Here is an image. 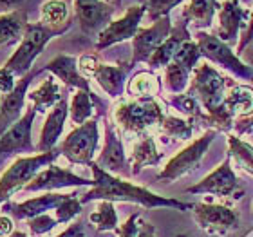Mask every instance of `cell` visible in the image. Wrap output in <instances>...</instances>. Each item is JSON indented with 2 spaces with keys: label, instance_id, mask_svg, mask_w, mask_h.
Returning a JSON list of instances; mask_svg holds the SVG:
<instances>
[{
  "label": "cell",
  "instance_id": "25",
  "mask_svg": "<svg viewBox=\"0 0 253 237\" xmlns=\"http://www.w3.org/2000/svg\"><path fill=\"white\" fill-rule=\"evenodd\" d=\"M163 159V152H159L156 147V142L150 134H141L137 143L132 148L130 154V172L132 176H137L145 167H156Z\"/></svg>",
  "mask_w": 253,
  "mask_h": 237
},
{
  "label": "cell",
  "instance_id": "20",
  "mask_svg": "<svg viewBox=\"0 0 253 237\" xmlns=\"http://www.w3.org/2000/svg\"><path fill=\"white\" fill-rule=\"evenodd\" d=\"M96 165L101 167L105 172H111V174L125 172L128 167L122 138L118 134L116 125L109 120L105 121V147L96 159Z\"/></svg>",
  "mask_w": 253,
  "mask_h": 237
},
{
  "label": "cell",
  "instance_id": "32",
  "mask_svg": "<svg viewBox=\"0 0 253 237\" xmlns=\"http://www.w3.org/2000/svg\"><path fill=\"white\" fill-rule=\"evenodd\" d=\"M192 73L188 67H185L181 62L172 60V62L165 67V87L172 93V95H183L188 89V82L192 78Z\"/></svg>",
  "mask_w": 253,
  "mask_h": 237
},
{
  "label": "cell",
  "instance_id": "1",
  "mask_svg": "<svg viewBox=\"0 0 253 237\" xmlns=\"http://www.w3.org/2000/svg\"><path fill=\"white\" fill-rule=\"evenodd\" d=\"M92 170V179L94 185L92 189L80 197L82 203H89V201H122V203H136V205L147 206V208H174V210L188 212L194 210V203H185V201L174 199V197H163L150 192L145 187H137L122 178L112 176L111 172L98 167L96 161L89 165Z\"/></svg>",
  "mask_w": 253,
  "mask_h": 237
},
{
  "label": "cell",
  "instance_id": "24",
  "mask_svg": "<svg viewBox=\"0 0 253 237\" xmlns=\"http://www.w3.org/2000/svg\"><path fill=\"white\" fill-rule=\"evenodd\" d=\"M40 24L49 31L62 35L71 27V11L65 0H47L40 9Z\"/></svg>",
  "mask_w": 253,
  "mask_h": 237
},
{
  "label": "cell",
  "instance_id": "15",
  "mask_svg": "<svg viewBox=\"0 0 253 237\" xmlns=\"http://www.w3.org/2000/svg\"><path fill=\"white\" fill-rule=\"evenodd\" d=\"M76 18L85 35H100L112 22L114 7L101 0H82L74 2Z\"/></svg>",
  "mask_w": 253,
  "mask_h": 237
},
{
  "label": "cell",
  "instance_id": "26",
  "mask_svg": "<svg viewBox=\"0 0 253 237\" xmlns=\"http://www.w3.org/2000/svg\"><path fill=\"white\" fill-rule=\"evenodd\" d=\"M217 9H219L217 0H190L181 13V18L195 29H206L211 26Z\"/></svg>",
  "mask_w": 253,
  "mask_h": 237
},
{
  "label": "cell",
  "instance_id": "9",
  "mask_svg": "<svg viewBox=\"0 0 253 237\" xmlns=\"http://www.w3.org/2000/svg\"><path fill=\"white\" fill-rule=\"evenodd\" d=\"M98 142H100L98 121L89 120L69 132V136L63 140L58 148L62 156H65L71 163L90 165L98 148Z\"/></svg>",
  "mask_w": 253,
  "mask_h": 237
},
{
  "label": "cell",
  "instance_id": "40",
  "mask_svg": "<svg viewBox=\"0 0 253 237\" xmlns=\"http://www.w3.org/2000/svg\"><path fill=\"white\" fill-rule=\"evenodd\" d=\"M56 225H58L56 217H51L49 214H42V216H37L33 219H27V227H29L33 236H42V234L53 230Z\"/></svg>",
  "mask_w": 253,
  "mask_h": 237
},
{
  "label": "cell",
  "instance_id": "11",
  "mask_svg": "<svg viewBox=\"0 0 253 237\" xmlns=\"http://www.w3.org/2000/svg\"><path fill=\"white\" fill-rule=\"evenodd\" d=\"M194 219L197 227L213 237H224L239 225L237 212L226 205H211V203H197L194 205Z\"/></svg>",
  "mask_w": 253,
  "mask_h": 237
},
{
  "label": "cell",
  "instance_id": "12",
  "mask_svg": "<svg viewBox=\"0 0 253 237\" xmlns=\"http://www.w3.org/2000/svg\"><path fill=\"white\" fill-rule=\"evenodd\" d=\"M147 15V7L145 4H136L130 5L125 11V15L120 16L118 20H112L103 31L98 35V42H96V49H107L114 46V44L125 42L130 40L137 35L139 31V24H141L143 16Z\"/></svg>",
  "mask_w": 253,
  "mask_h": 237
},
{
  "label": "cell",
  "instance_id": "51",
  "mask_svg": "<svg viewBox=\"0 0 253 237\" xmlns=\"http://www.w3.org/2000/svg\"><path fill=\"white\" fill-rule=\"evenodd\" d=\"M252 206H253V205H252Z\"/></svg>",
  "mask_w": 253,
  "mask_h": 237
},
{
  "label": "cell",
  "instance_id": "46",
  "mask_svg": "<svg viewBox=\"0 0 253 237\" xmlns=\"http://www.w3.org/2000/svg\"><path fill=\"white\" fill-rule=\"evenodd\" d=\"M24 0H0V7H5V9H9V7H16V5H20Z\"/></svg>",
  "mask_w": 253,
  "mask_h": 237
},
{
  "label": "cell",
  "instance_id": "45",
  "mask_svg": "<svg viewBox=\"0 0 253 237\" xmlns=\"http://www.w3.org/2000/svg\"><path fill=\"white\" fill-rule=\"evenodd\" d=\"M235 123H237L239 132H246L248 129H252V127H253V114H252V116H248V118H241V120H237Z\"/></svg>",
  "mask_w": 253,
  "mask_h": 237
},
{
  "label": "cell",
  "instance_id": "33",
  "mask_svg": "<svg viewBox=\"0 0 253 237\" xmlns=\"http://www.w3.org/2000/svg\"><path fill=\"white\" fill-rule=\"evenodd\" d=\"M228 158L253 178V147L239 136H228Z\"/></svg>",
  "mask_w": 253,
  "mask_h": 237
},
{
  "label": "cell",
  "instance_id": "8",
  "mask_svg": "<svg viewBox=\"0 0 253 237\" xmlns=\"http://www.w3.org/2000/svg\"><path fill=\"white\" fill-rule=\"evenodd\" d=\"M215 129H208L201 138H197L195 142H192L188 147H185L181 152H177L174 158L170 159L169 163L165 165V169L158 174V179L172 183L181 176L188 174L194 169H197L201 165V159L205 158V154L208 152L210 145L213 143V140L217 138Z\"/></svg>",
  "mask_w": 253,
  "mask_h": 237
},
{
  "label": "cell",
  "instance_id": "41",
  "mask_svg": "<svg viewBox=\"0 0 253 237\" xmlns=\"http://www.w3.org/2000/svg\"><path fill=\"white\" fill-rule=\"evenodd\" d=\"M16 87V82H15V74L11 73L9 69L2 67L0 69V93H4V95H9L11 91Z\"/></svg>",
  "mask_w": 253,
  "mask_h": 237
},
{
  "label": "cell",
  "instance_id": "29",
  "mask_svg": "<svg viewBox=\"0 0 253 237\" xmlns=\"http://www.w3.org/2000/svg\"><path fill=\"white\" fill-rule=\"evenodd\" d=\"M27 24V13L22 9L0 15V46L13 44L24 37Z\"/></svg>",
  "mask_w": 253,
  "mask_h": 237
},
{
  "label": "cell",
  "instance_id": "10",
  "mask_svg": "<svg viewBox=\"0 0 253 237\" xmlns=\"http://www.w3.org/2000/svg\"><path fill=\"white\" fill-rule=\"evenodd\" d=\"M186 192L190 194H210L215 197H230V199H241L244 195V189L239 185V179L232 169V159L226 158L215 170L205 176L199 183L190 187Z\"/></svg>",
  "mask_w": 253,
  "mask_h": 237
},
{
  "label": "cell",
  "instance_id": "27",
  "mask_svg": "<svg viewBox=\"0 0 253 237\" xmlns=\"http://www.w3.org/2000/svg\"><path fill=\"white\" fill-rule=\"evenodd\" d=\"M62 98V89L54 76H47L45 80H42V84L29 93L31 105L35 107L37 112H45L47 109H53Z\"/></svg>",
  "mask_w": 253,
  "mask_h": 237
},
{
  "label": "cell",
  "instance_id": "3",
  "mask_svg": "<svg viewBox=\"0 0 253 237\" xmlns=\"http://www.w3.org/2000/svg\"><path fill=\"white\" fill-rule=\"evenodd\" d=\"M58 156H62L60 148H53L47 152L18 158L16 161H13L9 169L0 176V205H4L15 192L26 189L45 167L53 165V161Z\"/></svg>",
  "mask_w": 253,
  "mask_h": 237
},
{
  "label": "cell",
  "instance_id": "28",
  "mask_svg": "<svg viewBox=\"0 0 253 237\" xmlns=\"http://www.w3.org/2000/svg\"><path fill=\"white\" fill-rule=\"evenodd\" d=\"M224 107L232 112L235 120L248 118L253 114V87L250 85H239L235 84L232 89L226 93L224 98Z\"/></svg>",
  "mask_w": 253,
  "mask_h": 237
},
{
  "label": "cell",
  "instance_id": "22",
  "mask_svg": "<svg viewBox=\"0 0 253 237\" xmlns=\"http://www.w3.org/2000/svg\"><path fill=\"white\" fill-rule=\"evenodd\" d=\"M67 116H69V101H67V95H63L62 100L51 109L47 120H45V123L42 127V134H40V142H38V150L40 152L53 150L54 145L58 143L60 136H62Z\"/></svg>",
  "mask_w": 253,
  "mask_h": 237
},
{
  "label": "cell",
  "instance_id": "43",
  "mask_svg": "<svg viewBox=\"0 0 253 237\" xmlns=\"http://www.w3.org/2000/svg\"><path fill=\"white\" fill-rule=\"evenodd\" d=\"M13 234V219L5 214H0V237H9Z\"/></svg>",
  "mask_w": 253,
  "mask_h": 237
},
{
  "label": "cell",
  "instance_id": "5",
  "mask_svg": "<svg viewBox=\"0 0 253 237\" xmlns=\"http://www.w3.org/2000/svg\"><path fill=\"white\" fill-rule=\"evenodd\" d=\"M58 37L56 33L49 31L47 27H43L40 22L38 24H27L26 33L22 37V42L18 46L13 56L7 60L4 67L9 69L15 76H26L31 71L35 60L40 56V53L43 51V47L47 46V42L51 38Z\"/></svg>",
  "mask_w": 253,
  "mask_h": 237
},
{
  "label": "cell",
  "instance_id": "13",
  "mask_svg": "<svg viewBox=\"0 0 253 237\" xmlns=\"http://www.w3.org/2000/svg\"><path fill=\"white\" fill-rule=\"evenodd\" d=\"M37 116L35 107H29L18 121H15L7 131L0 136V161H4L9 156L22 152H33L35 145L31 140L33 120Z\"/></svg>",
  "mask_w": 253,
  "mask_h": 237
},
{
  "label": "cell",
  "instance_id": "30",
  "mask_svg": "<svg viewBox=\"0 0 253 237\" xmlns=\"http://www.w3.org/2000/svg\"><path fill=\"white\" fill-rule=\"evenodd\" d=\"M94 105L101 107V101L98 100V96L94 93H87V91H76L71 98V105H69V114L71 120L76 125H84L85 121H89L92 112H94Z\"/></svg>",
  "mask_w": 253,
  "mask_h": 237
},
{
  "label": "cell",
  "instance_id": "52",
  "mask_svg": "<svg viewBox=\"0 0 253 237\" xmlns=\"http://www.w3.org/2000/svg\"><path fill=\"white\" fill-rule=\"evenodd\" d=\"M252 237H253V236H252Z\"/></svg>",
  "mask_w": 253,
  "mask_h": 237
},
{
  "label": "cell",
  "instance_id": "42",
  "mask_svg": "<svg viewBox=\"0 0 253 237\" xmlns=\"http://www.w3.org/2000/svg\"><path fill=\"white\" fill-rule=\"evenodd\" d=\"M253 42V9H252V15H250V22H248V27L244 29L243 37H241V42H239L237 49L239 53H243V49L248 46V44Z\"/></svg>",
  "mask_w": 253,
  "mask_h": 237
},
{
  "label": "cell",
  "instance_id": "47",
  "mask_svg": "<svg viewBox=\"0 0 253 237\" xmlns=\"http://www.w3.org/2000/svg\"><path fill=\"white\" fill-rule=\"evenodd\" d=\"M101 2H105V4L112 5V7H118V5L122 4V0H101Z\"/></svg>",
  "mask_w": 253,
  "mask_h": 237
},
{
  "label": "cell",
  "instance_id": "49",
  "mask_svg": "<svg viewBox=\"0 0 253 237\" xmlns=\"http://www.w3.org/2000/svg\"><path fill=\"white\" fill-rule=\"evenodd\" d=\"M175 237H188L186 234H179V236H175Z\"/></svg>",
  "mask_w": 253,
  "mask_h": 237
},
{
  "label": "cell",
  "instance_id": "36",
  "mask_svg": "<svg viewBox=\"0 0 253 237\" xmlns=\"http://www.w3.org/2000/svg\"><path fill=\"white\" fill-rule=\"evenodd\" d=\"M89 221L98 232H111L118 230V214L112 201H101L98 210L89 216Z\"/></svg>",
  "mask_w": 253,
  "mask_h": 237
},
{
  "label": "cell",
  "instance_id": "38",
  "mask_svg": "<svg viewBox=\"0 0 253 237\" xmlns=\"http://www.w3.org/2000/svg\"><path fill=\"white\" fill-rule=\"evenodd\" d=\"M78 194H69L67 197H65V201H62L58 205V208H56V221L58 223H69L73 221L74 217L80 216L82 214V201H80V197H76Z\"/></svg>",
  "mask_w": 253,
  "mask_h": 237
},
{
  "label": "cell",
  "instance_id": "37",
  "mask_svg": "<svg viewBox=\"0 0 253 237\" xmlns=\"http://www.w3.org/2000/svg\"><path fill=\"white\" fill-rule=\"evenodd\" d=\"M118 237H156V228L148 221H145L141 214H132L122 227L116 230Z\"/></svg>",
  "mask_w": 253,
  "mask_h": 237
},
{
  "label": "cell",
  "instance_id": "16",
  "mask_svg": "<svg viewBox=\"0 0 253 237\" xmlns=\"http://www.w3.org/2000/svg\"><path fill=\"white\" fill-rule=\"evenodd\" d=\"M252 11L244 7L239 0H224L219 5V29L217 38L224 44H233L237 40L239 31L248 27Z\"/></svg>",
  "mask_w": 253,
  "mask_h": 237
},
{
  "label": "cell",
  "instance_id": "7",
  "mask_svg": "<svg viewBox=\"0 0 253 237\" xmlns=\"http://www.w3.org/2000/svg\"><path fill=\"white\" fill-rule=\"evenodd\" d=\"M195 42L199 46L201 54H203L206 60H210L211 63L219 65L221 69L230 71V73H232L233 76H237V78L253 82V69L239 58L237 54L230 49L228 44H224L217 37H213V35L205 33V31L195 33Z\"/></svg>",
  "mask_w": 253,
  "mask_h": 237
},
{
  "label": "cell",
  "instance_id": "50",
  "mask_svg": "<svg viewBox=\"0 0 253 237\" xmlns=\"http://www.w3.org/2000/svg\"><path fill=\"white\" fill-rule=\"evenodd\" d=\"M74 2H80V0H74Z\"/></svg>",
  "mask_w": 253,
  "mask_h": 237
},
{
  "label": "cell",
  "instance_id": "48",
  "mask_svg": "<svg viewBox=\"0 0 253 237\" xmlns=\"http://www.w3.org/2000/svg\"><path fill=\"white\" fill-rule=\"evenodd\" d=\"M9 237H29L27 234H24V232H13Z\"/></svg>",
  "mask_w": 253,
  "mask_h": 237
},
{
  "label": "cell",
  "instance_id": "14",
  "mask_svg": "<svg viewBox=\"0 0 253 237\" xmlns=\"http://www.w3.org/2000/svg\"><path fill=\"white\" fill-rule=\"evenodd\" d=\"M170 31H172L170 16H163V18L154 22L150 27L139 29L136 37L132 38V65L148 62L150 56L158 51L159 46L169 38Z\"/></svg>",
  "mask_w": 253,
  "mask_h": 237
},
{
  "label": "cell",
  "instance_id": "34",
  "mask_svg": "<svg viewBox=\"0 0 253 237\" xmlns=\"http://www.w3.org/2000/svg\"><path fill=\"white\" fill-rule=\"evenodd\" d=\"M161 132H163L167 138H172L175 142H186L190 138L194 136L195 125L190 120H185V118H177V116H167L161 121Z\"/></svg>",
  "mask_w": 253,
  "mask_h": 237
},
{
  "label": "cell",
  "instance_id": "17",
  "mask_svg": "<svg viewBox=\"0 0 253 237\" xmlns=\"http://www.w3.org/2000/svg\"><path fill=\"white\" fill-rule=\"evenodd\" d=\"M87 185L92 187L94 179H85L82 176H76L69 169H62L58 165H49L24 190L38 192V190H58L67 189V187H87Z\"/></svg>",
  "mask_w": 253,
  "mask_h": 237
},
{
  "label": "cell",
  "instance_id": "19",
  "mask_svg": "<svg viewBox=\"0 0 253 237\" xmlns=\"http://www.w3.org/2000/svg\"><path fill=\"white\" fill-rule=\"evenodd\" d=\"M40 71H29L26 76H22L18 80V84L9 95L4 96V100L0 103V136L9 129L15 121L20 120L22 109H24V101H26L27 89L31 82L38 76Z\"/></svg>",
  "mask_w": 253,
  "mask_h": 237
},
{
  "label": "cell",
  "instance_id": "44",
  "mask_svg": "<svg viewBox=\"0 0 253 237\" xmlns=\"http://www.w3.org/2000/svg\"><path fill=\"white\" fill-rule=\"evenodd\" d=\"M56 237H84V225H82V223H73L71 227L65 228V230Z\"/></svg>",
  "mask_w": 253,
  "mask_h": 237
},
{
  "label": "cell",
  "instance_id": "6",
  "mask_svg": "<svg viewBox=\"0 0 253 237\" xmlns=\"http://www.w3.org/2000/svg\"><path fill=\"white\" fill-rule=\"evenodd\" d=\"M80 71L85 78H94L96 84L105 91L111 98H118L125 91L126 74L134 65L128 63H118V65H109L92 56V54H84L78 60Z\"/></svg>",
  "mask_w": 253,
  "mask_h": 237
},
{
  "label": "cell",
  "instance_id": "21",
  "mask_svg": "<svg viewBox=\"0 0 253 237\" xmlns=\"http://www.w3.org/2000/svg\"><path fill=\"white\" fill-rule=\"evenodd\" d=\"M45 71H49L51 74H54L58 80H62V84L65 87H73L76 91H87V93H92L89 85V80L85 78L82 71H80L78 60L76 56H71V54H60L54 60L45 65Z\"/></svg>",
  "mask_w": 253,
  "mask_h": 237
},
{
  "label": "cell",
  "instance_id": "35",
  "mask_svg": "<svg viewBox=\"0 0 253 237\" xmlns=\"http://www.w3.org/2000/svg\"><path fill=\"white\" fill-rule=\"evenodd\" d=\"M170 107H174L175 111H179L183 116L188 118L192 123H201L203 116H205V111H203V107L197 100H195L194 96H190L188 93H183V95H174L172 98L167 100Z\"/></svg>",
  "mask_w": 253,
  "mask_h": 237
},
{
  "label": "cell",
  "instance_id": "18",
  "mask_svg": "<svg viewBox=\"0 0 253 237\" xmlns=\"http://www.w3.org/2000/svg\"><path fill=\"white\" fill-rule=\"evenodd\" d=\"M69 194H43L33 199H27L24 203H13V201H5L2 205V214L13 217V219H33L37 216L47 214L49 210H56L62 201H65Z\"/></svg>",
  "mask_w": 253,
  "mask_h": 237
},
{
  "label": "cell",
  "instance_id": "23",
  "mask_svg": "<svg viewBox=\"0 0 253 237\" xmlns=\"http://www.w3.org/2000/svg\"><path fill=\"white\" fill-rule=\"evenodd\" d=\"M188 40H192L190 31H188V22L181 18L179 24H177L175 27H172L169 38L159 46L158 51L150 56V60H148L147 63L152 69L167 67V65L174 60V56L177 54V51L183 47V44L188 42Z\"/></svg>",
  "mask_w": 253,
  "mask_h": 237
},
{
  "label": "cell",
  "instance_id": "31",
  "mask_svg": "<svg viewBox=\"0 0 253 237\" xmlns=\"http://www.w3.org/2000/svg\"><path fill=\"white\" fill-rule=\"evenodd\" d=\"M126 93L132 98H148L161 93V82L152 71H139L128 80Z\"/></svg>",
  "mask_w": 253,
  "mask_h": 237
},
{
  "label": "cell",
  "instance_id": "39",
  "mask_svg": "<svg viewBox=\"0 0 253 237\" xmlns=\"http://www.w3.org/2000/svg\"><path fill=\"white\" fill-rule=\"evenodd\" d=\"M181 2L185 0H147L145 7H147V16L152 22L163 18V16H170V11L177 7Z\"/></svg>",
  "mask_w": 253,
  "mask_h": 237
},
{
  "label": "cell",
  "instance_id": "4",
  "mask_svg": "<svg viewBox=\"0 0 253 237\" xmlns=\"http://www.w3.org/2000/svg\"><path fill=\"white\" fill-rule=\"evenodd\" d=\"M167 116L163 107L154 96L148 98H134L118 103L114 109V121L125 132L145 134L148 127L161 125L163 118Z\"/></svg>",
  "mask_w": 253,
  "mask_h": 237
},
{
  "label": "cell",
  "instance_id": "2",
  "mask_svg": "<svg viewBox=\"0 0 253 237\" xmlns=\"http://www.w3.org/2000/svg\"><path fill=\"white\" fill-rule=\"evenodd\" d=\"M233 80L219 73L210 63H199L192 73L190 87L186 89L190 96L199 101L203 111L211 114L217 111L226 98V87H233Z\"/></svg>",
  "mask_w": 253,
  "mask_h": 237
}]
</instances>
